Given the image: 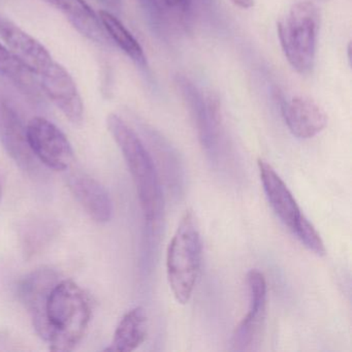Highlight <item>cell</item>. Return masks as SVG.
<instances>
[{
    "label": "cell",
    "mask_w": 352,
    "mask_h": 352,
    "mask_svg": "<svg viewBox=\"0 0 352 352\" xmlns=\"http://www.w3.org/2000/svg\"><path fill=\"white\" fill-rule=\"evenodd\" d=\"M91 314L87 294L73 280H60L51 292L47 308V342L51 351H73L85 336Z\"/></svg>",
    "instance_id": "6da1fadb"
},
{
    "label": "cell",
    "mask_w": 352,
    "mask_h": 352,
    "mask_svg": "<svg viewBox=\"0 0 352 352\" xmlns=\"http://www.w3.org/2000/svg\"><path fill=\"white\" fill-rule=\"evenodd\" d=\"M107 126L122 152L133 177L144 217L148 223H154L162 215L164 201L151 155L139 135L118 115H109Z\"/></svg>",
    "instance_id": "7a4b0ae2"
},
{
    "label": "cell",
    "mask_w": 352,
    "mask_h": 352,
    "mask_svg": "<svg viewBox=\"0 0 352 352\" xmlns=\"http://www.w3.org/2000/svg\"><path fill=\"white\" fill-rule=\"evenodd\" d=\"M203 245L197 217L186 211L173 236L166 254L168 284L179 304H186L192 296L201 273Z\"/></svg>",
    "instance_id": "3957f363"
},
{
    "label": "cell",
    "mask_w": 352,
    "mask_h": 352,
    "mask_svg": "<svg viewBox=\"0 0 352 352\" xmlns=\"http://www.w3.org/2000/svg\"><path fill=\"white\" fill-rule=\"evenodd\" d=\"M319 13L308 1H300L278 21L277 32L284 56L294 71L306 75L314 67Z\"/></svg>",
    "instance_id": "277c9868"
},
{
    "label": "cell",
    "mask_w": 352,
    "mask_h": 352,
    "mask_svg": "<svg viewBox=\"0 0 352 352\" xmlns=\"http://www.w3.org/2000/svg\"><path fill=\"white\" fill-rule=\"evenodd\" d=\"M28 142L36 160L47 168L65 170L74 160V151L67 135L54 123L34 117L26 126Z\"/></svg>",
    "instance_id": "5b68a950"
},
{
    "label": "cell",
    "mask_w": 352,
    "mask_h": 352,
    "mask_svg": "<svg viewBox=\"0 0 352 352\" xmlns=\"http://www.w3.org/2000/svg\"><path fill=\"white\" fill-rule=\"evenodd\" d=\"M60 280L56 271L42 267L26 275L18 285L19 300L28 311L36 333L46 342L49 338V298Z\"/></svg>",
    "instance_id": "8992f818"
},
{
    "label": "cell",
    "mask_w": 352,
    "mask_h": 352,
    "mask_svg": "<svg viewBox=\"0 0 352 352\" xmlns=\"http://www.w3.org/2000/svg\"><path fill=\"white\" fill-rule=\"evenodd\" d=\"M250 304L246 316L236 327L232 337V346L236 351L254 349L265 324L267 310V281L258 270H251L247 275Z\"/></svg>",
    "instance_id": "52a82bcc"
},
{
    "label": "cell",
    "mask_w": 352,
    "mask_h": 352,
    "mask_svg": "<svg viewBox=\"0 0 352 352\" xmlns=\"http://www.w3.org/2000/svg\"><path fill=\"white\" fill-rule=\"evenodd\" d=\"M40 77L41 88L51 102L72 123L81 124L84 104L77 85L69 72L63 65L53 61Z\"/></svg>",
    "instance_id": "ba28073f"
},
{
    "label": "cell",
    "mask_w": 352,
    "mask_h": 352,
    "mask_svg": "<svg viewBox=\"0 0 352 352\" xmlns=\"http://www.w3.org/2000/svg\"><path fill=\"white\" fill-rule=\"evenodd\" d=\"M0 144L24 172L34 173L38 160L28 142L26 127L7 100L0 96Z\"/></svg>",
    "instance_id": "9c48e42d"
},
{
    "label": "cell",
    "mask_w": 352,
    "mask_h": 352,
    "mask_svg": "<svg viewBox=\"0 0 352 352\" xmlns=\"http://www.w3.org/2000/svg\"><path fill=\"white\" fill-rule=\"evenodd\" d=\"M0 38L34 75H42L54 61L49 51L34 36L3 17H0Z\"/></svg>",
    "instance_id": "30bf717a"
},
{
    "label": "cell",
    "mask_w": 352,
    "mask_h": 352,
    "mask_svg": "<svg viewBox=\"0 0 352 352\" xmlns=\"http://www.w3.org/2000/svg\"><path fill=\"white\" fill-rule=\"evenodd\" d=\"M67 186L76 201L91 219L106 223L112 218L113 203L104 186L89 175L74 170L67 176Z\"/></svg>",
    "instance_id": "8fae6325"
},
{
    "label": "cell",
    "mask_w": 352,
    "mask_h": 352,
    "mask_svg": "<svg viewBox=\"0 0 352 352\" xmlns=\"http://www.w3.org/2000/svg\"><path fill=\"white\" fill-rule=\"evenodd\" d=\"M282 112L290 133L298 139H311L327 125L324 110L314 100L305 96H296L285 102Z\"/></svg>",
    "instance_id": "7c38bea8"
},
{
    "label": "cell",
    "mask_w": 352,
    "mask_h": 352,
    "mask_svg": "<svg viewBox=\"0 0 352 352\" xmlns=\"http://www.w3.org/2000/svg\"><path fill=\"white\" fill-rule=\"evenodd\" d=\"M258 170L263 190L272 209L279 219L292 230L302 215L294 195L269 162L261 158L258 160Z\"/></svg>",
    "instance_id": "4fadbf2b"
},
{
    "label": "cell",
    "mask_w": 352,
    "mask_h": 352,
    "mask_svg": "<svg viewBox=\"0 0 352 352\" xmlns=\"http://www.w3.org/2000/svg\"><path fill=\"white\" fill-rule=\"evenodd\" d=\"M176 85L186 102L191 118L197 126L199 142L211 160H216L218 145V129L212 122L207 104L195 84L184 76H177Z\"/></svg>",
    "instance_id": "5bb4252c"
},
{
    "label": "cell",
    "mask_w": 352,
    "mask_h": 352,
    "mask_svg": "<svg viewBox=\"0 0 352 352\" xmlns=\"http://www.w3.org/2000/svg\"><path fill=\"white\" fill-rule=\"evenodd\" d=\"M49 5L59 10L69 23L88 40L98 44H109L107 34L100 17L94 13L85 0H45Z\"/></svg>",
    "instance_id": "9a60e30c"
},
{
    "label": "cell",
    "mask_w": 352,
    "mask_h": 352,
    "mask_svg": "<svg viewBox=\"0 0 352 352\" xmlns=\"http://www.w3.org/2000/svg\"><path fill=\"white\" fill-rule=\"evenodd\" d=\"M147 333V313L143 307H135L122 317L110 347L104 351H133L145 342Z\"/></svg>",
    "instance_id": "2e32d148"
},
{
    "label": "cell",
    "mask_w": 352,
    "mask_h": 352,
    "mask_svg": "<svg viewBox=\"0 0 352 352\" xmlns=\"http://www.w3.org/2000/svg\"><path fill=\"white\" fill-rule=\"evenodd\" d=\"M100 22L110 40H112L135 65L139 67L147 65V58L137 38L125 28L124 24L108 11L98 13Z\"/></svg>",
    "instance_id": "e0dca14e"
},
{
    "label": "cell",
    "mask_w": 352,
    "mask_h": 352,
    "mask_svg": "<svg viewBox=\"0 0 352 352\" xmlns=\"http://www.w3.org/2000/svg\"><path fill=\"white\" fill-rule=\"evenodd\" d=\"M0 76L11 80L20 90L32 96H40L38 81L32 73L5 45L0 43Z\"/></svg>",
    "instance_id": "ac0fdd59"
},
{
    "label": "cell",
    "mask_w": 352,
    "mask_h": 352,
    "mask_svg": "<svg viewBox=\"0 0 352 352\" xmlns=\"http://www.w3.org/2000/svg\"><path fill=\"white\" fill-rule=\"evenodd\" d=\"M292 232L296 234V238L300 241V243H302L306 248L312 251L315 254L319 255V256H323L325 252H327L320 234L315 230L313 224L305 217L304 214H302V217L298 219V221L296 222Z\"/></svg>",
    "instance_id": "d6986e66"
},
{
    "label": "cell",
    "mask_w": 352,
    "mask_h": 352,
    "mask_svg": "<svg viewBox=\"0 0 352 352\" xmlns=\"http://www.w3.org/2000/svg\"><path fill=\"white\" fill-rule=\"evenodd\" d=\"M152 5L160 10H184L187 7L188 0H149Z\"/></svg>",
    "instance_id": "ffe728a7"
},
{
    "label": "cell",
    "mask_w": 352,
    "mask_h": 352,
    "mask_svg": "<svg viewBox=\"0 0 352 352\" xmlns=\"http://www.w3.org/2000/svg\"><path fill=\"white\" fill-rule=\"evenodd\" d=\"M232 1L241 9H251L254 6V0H232Z\"/></svg>",
    "instance_id": "44dd1931"
},
{
    "label": "cell",
    "mask_w": 352,
    "mask_h": 352,
    "mask_svg": "<svg viewBox=\"0 0 352 352\" xmlns=\"http://www.w3.org/2000/svg\"><path fill=\"white\" fill-rule=\"evenodd\" d=\"M102 1L112 9H119L122 3V0H102Z\"/></svg>",
    "instance_id": "7402d4cb"
},
{
    "label": "cell",
    "mask_w": 352,
    "mask_h": 352,
    "mask_svg": "<svg viewBox=\"0 0 352 352\" xmlns=\"http://www.w3.org/2000/svg\"><path fill=\"white\" fill-rule=\"evenodd\" d=\"M3 184H1V182H0V201H1V199H3Z\"/></svg>",
    "instance_id": "603a6c76"
}]
</instances>
